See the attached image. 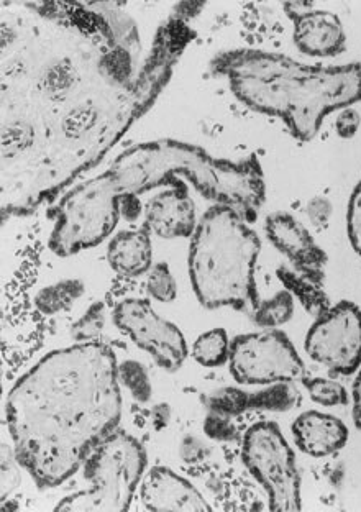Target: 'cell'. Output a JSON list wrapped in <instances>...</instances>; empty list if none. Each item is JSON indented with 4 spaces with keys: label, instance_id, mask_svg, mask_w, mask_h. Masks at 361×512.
<instances>
[{
    "label": "cell",
    "instance_id": "cell-7",
    "mask_svg": "<svg viewBox=\"0 0 361 512\" xmlns=\"http://www.w3.org/2000/svg\"><path fill=\"white\" fill-rule=\"evenodd\" d=\"M242 460L265 488L270 511H301V478L293 448L273 422H260L245 432Z\"/></svg>",
    "mask_w": 361,
    "mask_h": 512
},
{
    "label": "cell",
    "instance_id": "cell-8",
    "mask_svg": "<svg viewBox=\"0 0 361 512\" xmlns=\"http://www.w3.org/2000/svg\"><path fill=\"white\" fill-rule=\"evenodd\" d=\"M229 368L237 383L256 386L294 383L307 376L291 340L275 329L238 335L230 343Z\"/></svg>",
    "mask_w": 361,
    "mask_h": 512
},
{
    "label": "cell",
    "instance_id": "cell-30",
    "mask_svg": "<svg viewBox=\"0 0 361 512\" xmlns=\"http://www.w3.org/2000/svg\"><path fill=\"white\" fill-rule=\"evenodd\" d=\"M360 125L361 115L358 114L357 110H353L352 107L343 109L337 120H335V130L339 133V137L345 138V140L355 137V133L358 132Z\"/></svg>",
    "mask_w": 361,
    "mask_h": 512
},
{
    "label": "cell",
    "instance_id": "cell-25",
    "mask_svg": "<svg viewBox=\"0 0 361 512\" xmlns=\"http://www.w3.org/2000/svg\"><path fill=\"white\" fill-rule=\"evenodd\" d=\"M106 325V306L94 302L86 314L71 327V334L78 343L97 342Z\"/></svg>",
    "mask_w": 361,
    "mask_h": 512
},
{
    "label": "cell",
    "instance_id": "cell-10",
    "mask_svg": "<svg viewBox=\"0 0 361 512\" xmlns=\"http://www.w3.org/2000/svg\"><path fill=\"white\" fill-rule=\"evenodd\" d=\"M114 324L163 370L178 371L188 358V343L176 325L158 316L147 299H125L114 309Z\"/></svg>",
    "mask_w": 361,
    "mask_h": 512
},
{
    "label": "cell",
    "instance_id": "cell-21",
    "mask_svg": "<svg viewBox=\"0 0 361 512\" xmlns=\"http://www.w3.org/2000/svg\"><path fill=\"white\" fill-rule=\"evenodd\" d=\"M294 316V296L283 289L268 301H261L253 312V320L263 329H276L279 325L288 324Z\"/></svg>",
    "mask_w": 361,
    "mask_h": 512
},
{
    "label": "cell",
    "instance_id": "cell-18",
    "mask_svg": "<svg viewBox=\"0 0 361 512\" xmlns=\"http://www.w3.org/2000/svg\"><path fill=\"white\" fill-rule=\"evenodd\" d=\"M83 294L84 284L81 281L66 279L43 288L35 298V306L45 316H55L58 312L68 311Z\"/></svg>",
    "mask_w": 361,
    "mask_h": 512
},
{
    "label": "cell",
    "instance_id": "cell-13",
    "mask_svg": "<svg viewBox=\"0 0 361 512\" xmlns=\"http://www.w3.org/2000/svg\"><path fill=\"white\" fill-rule=\"evenodd\" d=\"M145 225L161 238H188L196 230V207L188 184L156 194L145 209Z\"/></svg>",
    "mask_w": 361,
    "mask_h": 512
},
{
    "label": "cell",
    "instance_id": "cell-29",
    "mask_svg": "<svg viewBox=\"0 0 361 512\" xmlns=\"http://www.w3.org/2000/svg\"><path fill=\"white\" fill-rule=\"evenodd\" d=\"M307 217L316 229H327L332 215V204L325 197H314L306 207Z\"/></svg>",
    "mask_w": 361,
    "mask_h": 512
},
{
    "label": "cell",
    "instance_id": "cell-28",
    "mask_svg": "<svg viewBox=\"0 0 361 512\" xmlns=\"http://www.w3.org/2000/svg\"><path fill=\"white\" fill-rule=\"evenodd\" d=\"M204 430L211 439L220 440V442H230L237 435L234 424L230 422V417L211 411H209L206 421H204Z\"/></svg>",
    "mask_w": 361,
    "mask_h": 512
},
{
    "label": "cell",
    "instance_id": "cell-12",
    "mask_svg": "<svg viewBox=\"0 0 361 512\" xmlns=\"http://www.w3.org/2000/svg\"><path fill=\"white\" fill-rule=\"evenodd\" d=\"M140 499L147 511H212L206 499L189 481L165 467H155L148 471L140 486Z\"/></svg>",
    "mask_w": 361,
    "mask_h": 512
},
{
    "label": "cell",
    "instance_id": "cell-26",
    "mask_svg": "<svg viewBox=\"0 0 361 512\" xmlns=\"http://www.w3.org/2000/svg\"><path fill=\"white\" fill-rule=\"evenodd\" d=\"M147 291L156 301L171 302L176 299L178 286L171 275L170 266L166 263H158L151 268L147 279Z\"/></svg>",
    "mask_w": 361,
    "mask_h": 512
},
{
    "label": "cell",
    "instance_id": "cell-6",
    "mask_svg": "<svg viewBox=\"0 0 361 512\" xmlns=\"http://www.w3.org/2000/svg\"><path fill=\"white\" fill-rule=\"evenodd\" d=\"M147 470V452L132 435L115 432L84 463L89 488L61 499L55 511L124 512Z\"/></svg>",
    "mask_w": 361,
    "mask_h": 512
},
{
    "label": "cell",
    "instance_id": "cell-33",
    "mask_svg": "<svg viewBox=\"0 0 361 512\" xmlns=\"http://www.w3.org/2000/svg\"><path fill=\"white\" fill-rule=\"evenodd\" d=\"M170 416V407L166 406V404H160V406H155V409H153L151 422H153L156 430L165 429L168 426V422H170Z\"/></svg>",
    "mask_w": 361,
    "mask_h": 512
},
{
    "label": "cell",
    "instance_id": "cell-2",
    "mask_svg": "<svg viewBox=\"0 0 361 512\" xmlns=\"http://www.w3.org/2000/svg\"><path fill=\"white\" fill-rule=\"evenodd\" d=\"M117 358L101 342L48 353L14 384L5 414L20 467L55 488L84 467L122 419Z\"/></svg>",
    "mask_w": 361,
    "mask_h": 512
},
{
    "label": "cell",
    "instance_id": "cell-23",
    "mask_svg": "<svg viewBox=\"0 0 361 512\" xmlns=\"http://www.w3.org/2000/svg\"><path fill=\"white\" fill-rule=\"evenodd\" d=\"M302 384L309 391L312 401L320 404V406L334 407L348 404L347 389L343 388L342 384L337 383V381L306 376L302 380Z\"/></svg>",
    "mask_w": 361,
    "mask_h": 512
},
{
    "label": "cell",
    "instance_id": "cell-32",
    "mask_svg": "<svg viewBox=\"0 0 361 512\" xmlns=\"http://www.w3.org/2000/svg\"><path fill=\"white\" fill-rule=\"evenodd\" d=\"M353 421H355V426L361 430V366L357 380L353 383Z\"/></svg>",
    "mask_w": 361,
    "mask_h": 512
},
{
    "label": "cell",
    "instance_id": "cell-19",
    "mask_svg": "<svg viewBox=\"0 0 361 512\" xmlns=\"http://www.w3.org/2000/svg\"><path fill=\"white\" fill-rule=\"evenodd\" d=\"M301 394L293 383L273 384L271 388L248 393V411L286 412L299 406Z\"/></svg>",
    "mask_w": 361,
    "mask_h": 512
},
{
    "label": "cell",
    "instance_id": "cell-14",
    "mask_svg": "<svg viewBox=\"0 0 361 512\" xmlns=\"http://www.w3.org/2000/svg\"><path fill=\"white\" fill-rule=\"evenodd\" d=\"M293 40L298 50L314 58H332L345 50L347 35L339 15L311 9L294 17Z\"/></svg>",
    "mask_w": 361,
    "mask_h": 512
},
{
    "label": "cell",
    "instance_id": "cell-22",
    "mask_svg": "<svg viewBox=\"0 0 361 512\" xmlns=\"http://www.w3.org/2000/svg\"><path fill=\"white\" fill-rule=\"evenodd\" d=\"M120 384H124L125 388L130 391L133 399L138 403H148L151 398V383L148 373L143 365L133 360L120 363L117 368Z\"/></svg>",
    "mask_w": 361,
    "mask_h": 512
},
{
    "label": "cell",
    "instance_id": "cell-4",
    "mask_svg": "<svg viewBox=\"0 0 361 512\" xmlns=\"http://www.w3.org/2000/svg\"><path fill=\"white\" fill-rule=\"evenodd\" d=\"M243 106L283 120L301 142L317 137L325 117L361 102V63L309 66L270 51L238 48L212 60Z\"/></svg>",
    "mask_w": 361,
    "mask_h": 512
},
{
    "label": "cell",
    "instance_id": "cell-15",
    "mask_svg": "<svg viewBox=\"0 0 361 512\" xmlns=\"http://www.w3.org/2000/svg\"><path fill=\"white\" fill-rule=\"evenodd\" d=\"M293 435L301 452L324 458L342 450L348 442V429L339 417L319 411L304 412L294 421Z\"/></svg>",
    "mask_w": 361,
    "mask_h": 512
},
{
    "label": "cell",
    "instance_id": "cell-20",
    "mask_svg": "<svg viewBox=\"0 0 361 512\" xmlns=\"http://www.w3.org/2000/svg\"><path fill=\"white\" fill-rule=\"evenodd\" d=\"M192 358L199 365L214 368L229 362L230 340L224 329H212L199 335L192 345Z\"/></svg>",
    "mask_w": 361,
    "mask_h": 512
},
{
    "label": "cell",
    "instance_id": "cell-27",
    "mask_svg": "<svg viewBox=\"0 0 361 512\" xmlns=\"http://www.w3.org/2000/svg\"><path fill=\"white\" fill-rule=\"evenodd\" d=\"M347 234L353 250L361 258V181L353 189L347 211Z\"/></svg>",
    "mask_w": 361,
    "mask_h": 512
},
{
    "label": "cell",
    "instance_id": "cell-9",
    "mask_svg": "<svg viewBox=\"0 0 361 512\" xmlns=\"http://www.w3.org/2000/svg\"><path fill=\"white\" fill-rule=\"evenodd\" d=\"M306 352L332 375H353L361 366V311L340 301L317 317L307 332Z\"/></svg>",
    "mask_w": 361,
    "mask_h": 512
},
{
    "label": "cell",
    "instance_id": "cell-3",
    "mask_svg": "<svg viewBox=\"0 0 361 512\" xmlns=\"http://www.w3.org/2000/svg\"><path fill=\"white\" fill-rule=\"evenodd\" d=\"M186 183L209 201L232 207L248 224L265 204V176L255 155L242 161L217 160L189 143L153 140L128 148L104 173L61 199L48 242L51 252L71 256L96 247L115 229L125 197Z\"/></svg>",
    "mask_w": 361,
    "mask_h": 512
},
{
    "label": "cell",
    "instance_id": "cell-17",
    "mask_svg": "<svg viewBox=\"0 0 361 512\" xmlns=\"http://www.w3.org/2000/svg\"><path fill=\"white\" fill-rule=\"evenodd\" d=\"M276 275L284 284V289L293 294L294 298L298 299L301 306L312 316H322L332 307L327 294L322 289V284L314 283L311 279L299 275L298 271L289 270V268H279Z\"/></svg>",
    "mask_w": 361,
    "mask_h": 512
},
{
    "label": "cell",
    "instance_id": "cell-16",
    "mask_svg": "<svg viewBox=\"0 0 361 512\" xmlns=\"http://www.w3.org/2000/svg\"><path fill=\"white\" fill-rule=\"evenodd\" d=\"M151 258V230L147 225L142 229L120 232L110 240L107 248V260L112 270L127 278L147 273L151 268Z\"/></svg>",
    "mask_w": 361,
    "mask_h": 512
},
{
    "label": "cell",
    "instance_id": "cell-11",
    "mask_svg": "<svg viewBox=\"0 0 361 512\" xmlns=\"http://www.w3.org/2000/svg\"><path fill=\"white\" fill-rule=\"evenodd\" d=\"M265 230L270 242L291 261L293 270L314 283L324 284L327 253L296 217L288 212L271 214Z\"/></svg>",
    "mask_w": 361,
    "mask_h": 512
},
{
    "label": "cell",
    "instance_id": "cell-5",
    "mask_svg": "<svg viewBox=\"0 0 361 512\" xmlns=\"http://www.w3.org/2000/svg\"><path fill=\"white\" fill-rule=\"evenodd\" d=\"M261 242L235 209L215 204L197 222L189 247V278L197 301L207 309L260 306L255 266Z\"/></svg>",
    "mask_w": 361,
    "mask_h": 512
},
{
    "label": "cell",
    "instance_id": "cell-1",
    "mask_svg": "<svg viewBox=\"0 0 361 512\" xmlns=\"http://www.w3.org/2000/svg\"><path fill=\"white\" fill-rule=\"evenodd\" d=\"M132 37L124 38L130 40ZM192 38L184 19L171 20L156 38L150 63L132 81L133 42L114 43L83 73L53 55L33 84L4 78L2 215H27L51 202L79 174L99 163L148 109Z\"/></svg>",
    "mask_w": 361,
    "mask_h": 512
},
{
    "label": "cell",
    "instance_id": "cell-24",
    "mask_svg": "<svg viewBox=\"0 0 361 512\" xmlns=\"http://www.w3.org/2000/svg\"><path fill=\"white\" fill-rule=\"evenodd\" d=\"M207 409L222 416H240L248 411V393L238 388H222L207 398Z\"/></svg>",
    "mask_w": 361,
    "mask_h": 512
},
{
    "label": "cell",
    "instance_id": "cell-31",
    "mask_svg": "<svg viewBox=\"0 0 361 512\" xmlns=\"http://www.w3.org/2000/svg\"><path fill=\"white\" fill-rule=\"evenodd\" d=\"M181 457L188 463L201 462L206 457V447L194 437H188L181 445Z\"/></svg>",
    "mask_w": 361,
    "mask_h": 512
}]
</instances>
